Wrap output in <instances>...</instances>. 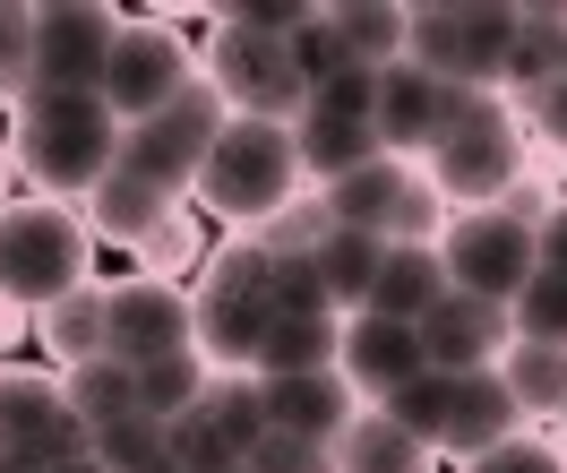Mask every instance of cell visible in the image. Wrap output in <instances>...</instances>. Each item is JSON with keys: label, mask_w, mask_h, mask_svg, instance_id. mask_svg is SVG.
I'll list each match as a JSON object with an SVG mask.
<instances>
[{"label": "cell", "mask_w": 567, "mask_h": 473, "mask_svg": "<svg viewBox=\"0 0 567 473\" xmlns=\"http://www.w3.org/2000/svg\"><path fill=\"white\" fill-rule=\"evenodd\" d=\"M181 207H189V198H173V189L138 182V173H112V182L95 189V198H86L78 216H86V233H95V250L112 241V250H130V258H138L146 241H155V233L181 216Z\"/></svg>", "instance_id": "cell-19"}, {"label": "cell", "mask_w": 567, "mask_h": 473, "mask_svg": "<svg viewBox=\"0 0 567 473\" xmlns=\"http://www.w3.org/2000/svg\"><path fill=\"white\" fill-rule=\"evenodd\" d=\"M215 362L198 353V345H181V353H164V362L138 370V413H155V422H181V413H198V397H207Z\"/></svg>", "instance_id": "cell-32"}, {"label": "cell", "mask_w": 567, "mask_h": 473, "mask_svg": "<svg viewBox=\"0 0 567 473\" xmlns=\"http://www.w3.org/2000/svg\"><path fill=\"white\" fill-rule=\"evenodd\" d=\"M104 310H112V362H164V353H181V345H198V301H189V285L181 276H121V285H104Z\"/></svg>", "instance_id": "cell-14"}, {"label": "cell", "mask_w": 567, "mask_h": 473, "mask_svg": "<svg viewBox=\"0 0 567 473\" xmlns=\"http://www.w3.org/2000/svg\"><path fill=\"white\" fill-rule=\"evenodd\" d=\"M533 250H542V267H559V276H567V189L533 216Z\"/></svg>", "instance_id": "cell-43"}, {"label": "cell", "mask_w": 567, "mask_h": 473, "mask_svg": "<svg viewBox=\"0 0 567 473\" xmlns=\"http://www.w3.org/2000/svg\"><path fill=\"white\" fill-rule=\"evenodd\" d=\"M189 301H198V353H207L215 370H249V362H258V336H267V319L284 310L276 258L258 250L249 233H233V241L207 258V285L189 292Z\"/></svg>", "instance_id": "cell-7"}, {"label": "cell", "mask_w": 567, "mask_h": 473, "mask_svg": "<svg viewBox=\"0 0 567 473\" xmlns=\"http://www.w3.org/2000/svg\"><path fill=\"white\" fill-rule=\"evenodd\" d=\"M516 121H525V138L542 146V155H559V164H567V78H559V86H542Z\"/></svg>", "instance_id": "cell-42"}, {"label": "cell", "mask_w": 567, "mask_h": 473, "mask_svg": "<svg viewBox=\"0 0 567 473\" xmlns=\"http://www.w3.org/2000/svg\"><path fill=\"white\" fill-rule=\"evenodd\" d=\"M336 473H439L422 431H404L388 404H353V422L336 431Z\"/></svg>", "instance_id": "cell-23"}, {"label": "cell", "mask_w": 567, "mask_h": 473, "mask_svg": "<svg viewBox=\"0 0 567 473\" xmlns=\"http://www.w3.org/2000/svg\"><path fill=\"white\" fill-rule=\"evenodd\" d=\"M198 78H207L224 112H249V121H301L310 104V78L292 70V43L249 35V27H207V52H198Z\"/></svg>", "instance_id": "cell-8"}, {"label": "cell", "mask_w": 567, "mask_h": 473, "mask_svg": "<svg viewBox=\"0 0 567 473\" xmlns=\"http://www.w3.org/2000/svg\"><path fill=\"white\" fill-rule=\"evenodd\" d=\"M95 276V233L61 198H9L0 207V301L9 310H52L61 292Z\"/></svg>", "instance_id": "cell-4"}, {"label": "cell", "mask_w": 567, "mask_h": 473, "mask_svg": "<svg viewBox=\"0 0 567 473\" xmlns=\"http://www.w3.org/2000/svg\"><path fill=\"white\" fill-rule=\"evenodd\" d=\"M498 388L525 404V422H550L567 404V345H533V336H516L507 353H498Z\"/></svg>", "instance_id": "cell-30"}, {"label": "cell", "mask_w": 567, "mask_h": 473, "mask_svg": "<svg viewBox=\"0 0 567 473\" xmlns=\"http://www.w3.org/2000/svg\"><path fill=\"white\" fill-rule=\"evenodd\" d=\"M370 104H379V78L370 70H336L327 86H310V104H301V121H292L301 182L310 189L344 182V173H361V164H379V121H370Z\"/></svg>", "instance_id": "cell-9"}, {"label": "cell", "mask_w": 567, "mask_h": 473, "mask_svg": "<svg viewBox=\"0 0 567 473\" xmlns=\"http://www.w3.org/2000/svg\"><path fill=\"white\" fill-rule=\"evenodd\" d=\"M61 388H70V404H78V422H86V431H104V422H121V413H138V370L112 362V353L61 370Z\"/></svg>", "instance_id": "cell-33"}, {"label": "cell", "mask_w": 567, "mask_h": 473, "mask_svg": "<svg viewBox=\"0 0 567 473\" xmlns=\"http://www.w3.org/2000/svg\"><path fill=\"white\" fill-rule=\"evenodd\" d=\"M224 121H233V112H224V95L198 78L189 95H173L155 121H138V130L121 138V173H138V182H155V189H173V198H189V189H198V173H207L215 130H224Z\"/></svg>", "instance_id": "cell-12"}, {"label": "cell", "mask_w": 567, "mask_h": 473, "mask_svg": "<svg viewBox=\"0 0 567 473\" xmlns=\"http://www.w3.org/2000/svg\"><path fill=\"white\" fill-rule=\"evenodd\" d=\"M86 456H95V473H173V422L121 413L104 431H86Z\"/></svg>", "instance_id": "cell-31"}, {"label": "cell", "mask_w": 567, "mask_h": 473, "mask_svg": "<svg viewBox=\"0 0 567 473\" xmlns=\"http://www.w3.org/2000/svg\"><path fill=\"white\" fill-rule=\"evenodd\" d=\"M224 473H249V465H224Z\"/></svg>", "instance_id": "cell-48"}, {"label": "cell", "mask_w": 567, "mask_h": 473, "mask_svg": "<svg viewBox=\"0 0 567 473\" xmlns=\"http://www.w3.org/2000/svg\"><path fill=\"white\" fill-rule=\"evenodd\" d=\"M516 27H525L516 0H422L404 61L430 70L439 86H456V95H498L507 52H516Z\"/></svg>", "instance_id": "cell-5"}, {"label": "cell", "mask_w": 567, "mask_h": 473, "mask_svg": "<svg viewBox=\"0 0 567 473\" xmlns=\"http://www.w3.org/2000/svg\"><path fill=\"white\" fill-rule=\"evenodd\" d=\"M0 473H52V465H35V456H0Z\"/></svg>", "instance_id": "cell-44"}, {"label": "cell", "mask_w": 567, "mask_h": 473, "mask_svg": "<svg viewBox=\"0 0 567 473\" xmlns=\"http://www.w3.org/2000/svg\"><path fill=\"white\" fill-rule=\"evenodd\" d=\"M336 370L353 379L361 404H388L404 397L413 379H422V328H404V319H379V310H353L344 319V345H336Z\"/></svg>", "instance_id": "cell-18"}, {"label": "cell", "mask_w": 567, "mask_h": 473, "mask_svg": "<svg viewBox=\"0 0 567 473\" xmlns=\"http://www.w3.org/2000/svg\"><path fill=\"white\" fill-rule=\"evenodd\" d=\"M35 95V0H0V104Z\"/></svg>", "instance_id": "cell-34"}, {"label": "cell", "mask_w": 567, "mask_h": 473, "mask_svg": "<svg viewBox=\"0 0 567 473\" xmlns=\"http://www.w3.org/2000/svg\"><path fill=\"white\" fill-rule=\"evenodd\" d=\"M292 198H310L292 121H249V112H233V121L215 130V155H207V173H198V189H189V207L215 216V224H233V233H258V224H276Z\"/></svg>", "instance_id": "cell-2"}, {"label": "cell", "mask_w": 567, "mask_h": 473, "mask_svg": "<svg viewBox=\"0 0 567 473\" xmlns=\"http://www.w3.org/2000/svg\"><path fill=\"white\" fill-rule=\"evenodd\" d=\"M121 9L104 0H43L35 9V95H95L121 43Z\"/></svg>", "instance_id": "cell-13"}, {"label": "cell", "mask_w": 567, "mask_h": 473, "mask_svg": "<svg viewBox=\"0 0 567 473\" xmlns=\"http://www.w3.org/2000/svg\"><path fill=\"white\" fill-rule=\"evenodd\" d=\"M224 465H241V456L207 431V413H181L173 422V473H224Z\"/></svg>", "instance_id": "cell-41"}, {"label": "cell", "mask_w": 567, "mask_h": 473, "mask_svg": "<svg viewBox=\"0 0 567 473\" xmlns=\"http://www.w3.org/2000/svg\"><path fill=\"white\" fill-rule=\"evenodd\" d=\"M249 473H336V439H301V431H267L241 456Z\"/></svg>", "instance_id": "cell-37"}, {"label": "cell", "mask_w": 567, "mask_h": 473, "mask_svg": "<svg viewBox=\"0 0 567 473\" xmlns=\"http://www.w3.org/2000/svg\"><path fill=\"white\" fill-rule=\"evenodd\" d=\"M447 292H456V285H447V258H439V241H388V258H379V285H370V310H379V319H404V328H422Z\"/></svg>", "instance_id": "cell-20"}, {"label": "cell", "mask_w": 567, "mask_h": 473, "mask_svg": "<svg viewBox=\"0 0 567 473\" xmlns=\"http://www.w3.org/2000/svg\"><path fill=\"white\" fill-rule=\"evenodd\" d=\"M327 35L344 52V70L379 78L413 52V9H404V0H336V9H327Z\"/></svg>", "instance_id": "cell-21"}, {"label": "cell", "mask_w": 567, "mask_h": 473, "mask_svg": "<svg viewBox=\"0 0 567 473\" xmlns=\"http://www.w3.org/2000/svg\"><path fill=\"white\" fill-rule=\"evenodd\" d=\"M447 216H456V207H447V198L413 173V182H404V198H395V216H388V241H439V233H447Z\"/></svg>", "instance_id": "cell-38"}, {"label": "cell", "mask_w": 567, "mask_h": 473, "mask_svg": "<svg viewBox=\"0 0 567 473\" xmlns=\"http://www.w3.org/2000/svg\"><path fill=\"white\" fill-rule=\"evenodd\" d=\"M198 413H207V431L224 439L233 456H249V448L267 439V379H258V370H215Z\"/></svg>", "instance_id": "cell-29"}, {"label": "cell", "mask_w": 567, "mask_h": 473, "mask_svg": "<svg viewBox=\"0 0 567 473\" xmlns=\"http://www.w3.org/2000/svg\"><path fill=\"white\" fill-rule=\"evenodd\" d=\"M404 182H413V164L379 155V164H361V173H344V182H327L319 207H327V224H344V233H379V241H388V216H395V198H404Z\"/></svg>", "instance_id": "cell-28"}, {"label": "cell", "mask_w": 567, "mask_h": 473, "mask_svg": "<svg viewBox=\"0 0 567 473\" xmlns=\"http://www.w3.org/2000/svg\"><path fill=\"white\" fill-rule=\"evenodd\" d=\"M379 258H388V241H379V233H344V224H327L319 241H310V276H319V292H327V310H336V319L370 310Z\"/></svg>", "instance_id": "cell-24"}, {"label": "cell", "mask_w": 567, "mask_h": 473, "mask_svg": "<svg viewBox=\"0 0 567 473\" xmlns=\"http://www.w3.org/2000/svg\"><path fill=\"white\" fill-rule=\"evenodd\" d=\"M516 345V310L507 301H482V292H447L422 319V362L464 379V370H498V353Z\"/></svg>", "instance_id": "cell-17"}, {"label": "cell", "mask_w": 567, "mask_h": 473, "mask_svg": "<svg viewBox=\"0 0 567 473\" xmlns=\"http://www.w3.org/2000/svg\"><path fill=\"white\" fill-rule=\"evenodd\" d=\"M0 328H18V310H9V301H0Z\"/></svg>", "instance_id": "cell-47"}, {"label": "cell", "mask_w": 567, "mask_h": 473, "mask_svg": "<svg viewBox=\"0 0 567 473\" xmlns=\"http://www.w3.org/2000/svg\"><path fill=\"white\" fill-rule=\"evenodd\" d=\"M198 258H207V233H198V207H181V216L138 250V267L146 276H173V267H198Z\"/></svg>", "instance_id": "cell-39"}, {"label": "cell", "mask_w": 567, "mask_h": 473, "mask_svg": "<svg viewBox=\"0 0 567 473\" xmlns=\"http://www.w3.org/2000/svg\"><path fill=\"white\" fill-rule=\"evenodd\" d=\"M121 121H112L104 95H27L9 112V164L35 198H61V207H86L95 189L121 173Z\"/></svg>", "instance_id": "cell-1"}, {"label": "cell", "mask_w": 567, "mask_h": 473, "mask_svg": "<svg viewBox=\"0 0 567 473\" xmlns=\"http://www.w3.org/2000/svg\"><path fill=\"white\" fill-rule=\"evenodd\" d=\"M215 18H224V27H249V35L292 43L301 27H310V18H319V9H310V0H241V9H215Z\"/></svg>", "instance_id": "cell-40"}, {"label": "cell", "mask_w": 567, "mask_h": 473, "mask_svg": "<svg viewBox=\"0 0 567 473\" xmlns=\"http://www.w3.org/2000/svg\"><path fill=\"white\" fill-rule=\"evenodd\" d=\"M35 336H43V353L61 370H78V362H95L112 345V310H104V276H86L78 292H61L52 310H35Z\"/></svg>", "instance_id": "cell-27"}, {"label": "cell", "mask_w": 567, "mask_h": 473, "mask_svg": "<svg viewBox=\"0 0 567 473\" xmlns=\"http://www.w3.org/2000/svg\"><path fill=\"white\" fill-rule=\"evenodd\" d=\"M189 86H198V52L181 43V27H173V18H130L121 43H112L95 95L112 104L121 130H138V121H155L173 95H189Z\"/></svg>", "instance_id": "cell-10"}, {"label": "cell", "mask_w": 567, "mask_h": 473, "mask_svg": "<svg viewBox=\"0 0 567 473\" xmlns=\"http://www.w3.org/2000/svg\"><path fill=\"white\" fill-rule=\"evenodd\" d=\"M439 258H447V285L456 292H482V301H516L533 285V224L516 207H456L447 233H439Z\"/></svg>", "instance_id": "cell-11"}, {"label": "cell", "mask_w": 567, "mask_h": 473, "mask_svg": "<svg viewBox=\"0 0 567 473\" xmlns=\"http://www.w3.org/2000/svg\"><path fill=\"white\" fill-rule=\"evenodd\" d=\"M336 345H344V319L327 310H276L267 336H258V379H292V370H336Z\"/></svg>", "instance_id": "cell-26"}, {"label": "cell", "mask_w": 567, "mask_h": 473, "mask_svg": "<svg viewBox=\"0 0 567 473\" xmlns=\"http://www.w3.org/2000/svg\"><path fill=\"white\" fill-rule=\"evenodd\" d=\"M388 413L404 422V431H422V448L447 456V465H464V456H482V448H498V439L525 431V404L498 388V370H464V379L422 370L404 397H388Z\"/></svg>", "instance_id": "cell-6"}, {"label": "cell", "mask_w": 567, "mask_h": 473, "mask_svg": "<svg viewBox=\"0 0 567 473\" xmlns=\"http://www.w3.org/2000/svg\"><path fill=\"white\" fill-rule=\"evenodd\" d=\"M550 422H559V448H567V404H559V413H550Z\"/></svg>", "instance_id": "cell-46"}, {"label": "cell", "mask_w": 567, "mask_h": 473, "mask_svg": "<svg viewBox=\"0 0 567 473\" xmlns=\"http://www.w3.org/2000/svg\"><path fill=\"white\" fill-rule=\"evenodd\" d=\"M447 112H456V86H439L430 70H413V61L379 70V104H370V121H379V155H395V164L422 173V155L447 138Z\"/></svg>", "instance_id": "cell-16"}, {"label": "cell", "mask_w": 567, "mask_h": 473, "mask_svg": "<svg viewBox=\"0 0 567 473\" xmlns=\"http://www.w3.org/2000/svg\"><path fill=\"white\" fill-rule=\"evenodd\" d=\"M516 310V336H533V345H567V276L559 267H533V285L507 301Z\"/></svg>", "instance_id": "cell-36"}, {"label": "cell", "mask_w": 567, "mask_h": 473, "mask_svg": "<svg viewBox=\"0 0 567 473\" xmlns=\"http://www.w3.org/2000/svg\"><path fill=\"white\" fill-rule=\"evenodd\" d=\"M353 379L344 370H292V379H267V431H301V439H336L353 422Z\"/></svg>", "instance_id": "cell-22"}, {"label": "cell", "mask_w": 567, "mask_h": 473, "mask_svg": "<svg viewBox=\"0 0 567 473\" xmlns=\"http://www.w3.org/2000/svg\"><path fill=\"white\" fill-rule=\"evenodd\" d=\"M9 173H18V164H9V138H0V207H9Z\"/></svg>", "instance_id": "cell-45"}, {"label": "cell", "mask_w": 567, "mask_h": 473, "mask_svg": "<svg viewBox=\"0 0 567 473\" xmlns=\"http://www.w3.org/2000/svg\"><path fill=\"white\" fill-rule=\"evenodd\" d=\"M456 473H567V448L559 431H516V439H498V448H482V456H464Z\"/></svg>", "instance_id": "cell-35"}, {"label": "cell", "mask_w": 567, "mask_h": 473, "mask_svg": "<svg viewBox=\"0 0 567 473\" xmlns=\"http://www.w3.org/2000/svg\"><path fill=\"white\" fill-rule=\"evenodd\" d=\"M533 164V138L525 121L498 104V95H456L447 112V138L422 155V182L447 198V207H507L516 182Z\"/></svg>", "instance_id": "cell-3"}, {"label": "cell", "mask_w": 567, "mask_h": 473, "mask_svg": "<svg viewBox=\"0 0 567 473\" xmlns=\"http://www.w3.org/2000/svg\"><path fill=\"white\" fill-rule=\"evenodd\" d=\"M0 456H35V465L86 456V422H78L61 370H0Z\"/></svg>", "instance_id": "cell-15"}, {"label": "cell", "mask_w": 567, "mask_h": 473, "mask_svg": "<svg viewBox=\"0 0 567 473\" xmlns=\"http://www.w3.org/2000/svg\"><path fill=\"white\" fill-rule=\"evenodd\" d=\"M567 78V9H525V27H516V52H507V78H498V104L525 112L542 86H559Z\"/></svg>", "instance_id": "cell-25"}]
</instances>
